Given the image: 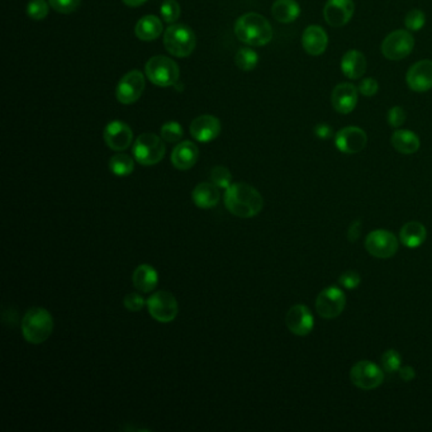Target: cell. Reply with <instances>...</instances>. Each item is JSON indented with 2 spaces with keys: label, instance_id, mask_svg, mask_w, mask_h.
<instances>
[{
  "label": "cell",
  "instance_id": "cell-1",
  "mask_svg": "<svg viewBox=\"0 0 432 432\" xmlns=\"http://www.w3.org/2000/svg\"><path fill=\"white\" fill-rule=\"evenodd\" d=\"M225 205L228 212L240 218L258 216L264 207V199L256 189L246 183H235L226 189Z\"/></svg>",
  "mask_w": 432,
  "mask_h": 432
},
{
  "label": "cell",
  "instance_id": "cell-2",
  "mask_svg": "<svg viewBox=\"0 0 432 432\" xmlns=\"http://www.w3.org/2000/svg\"><path fill=\"white\" fill-rule=\"evenodd\" d=\"M236 37L249 46L261 48L273 39V27L267 18L258 13L240 17L235 24Z\"/></svg>",
  "mask_w": 432,
  "mask_h": 432
},
{
  "label": "cell",
  "instance_id": "cell-3",
  "mask_svg": "<svg viewBox=\"0 0 432 432\" xmlns=\"http://www.w3.org/2000/svg\"><path fill=\"white\" fill-rule=\"evenodd\" d=\"M54 330V318L48 309L34 307L27 311L22 320V333L27 342L43 344Z\"/></svg>",
  "mask_w": 432,
  "mask_h": 432
},
{
  "label": "cell",
  "instance_id": "cell-4",
  "mask_svg": "<svg viewBox=\"0 0 432 432\" xmlns=\"http://www.w3.org/2000/svg\"><path fill=\"white\" fill-rule=\"evenodd\" d=\"M196 34L185 24H173L164 33L166 51L175 57H188L196 50Z\"/></svg>",
  "mask_w": 432,
  "mask_h": 432
},
{
  "label": "cell",
  "instance_id": "cell-5",
  "mask_svg": "<svg viewBox=\"0 0 432 432\" xmlns=\"http://www.w3.org/2000/svg\"><path fill=\"white\" fill-rule=\"evenodd\" d=\"M146 75L157 87L167 88L176 84L181 71L172 59L166 56H154L146 63Z\"/></svg>",
  "mask_w": 432,
  "mask_h": 432
},
{
  "label": "cell",
  "instance_id": "cell-6",
  "mask_svg": "<svg viewBox=\"0 0 432 432\" xmlns=\"http://www.w3.org/2000/svg\"><path fill=\"white\" fill-rule=\"evenodd\" d=\"M165 145L154 134H143L137 137L134 145V156L143 166L156 165L165 156Z\"/></svg>",
  "mask_w": 432,
  "mask_h": 432
},
{
  "label": "cell",
  "instance_id": "cell-7",
  "mask_svg": "<svg viewBox=\"0 0 432 432\" xmlns=\"http://www.w3.org/2000/svg\"><path fill=\"white\" fill-rule=\"evenodd\" d=\"M415 48V39L406 30L393 31L382 42V54L385 59L400 61L406 59Z\"/></svg>",
  "mask_w": 432,
  "mask_h": 432
},
{
  "label": "cell",
  "instance_id": "cell-8",
  "mask_svg": "<svg viewBox=\"0 0 432 432\" xmlns=\"http://www.w3.org/2000/svg\"><path fill=\"white\" fill-rule=\"evenodd\" d=\"M149 313L157 322H173L179 312L176 298L170 291H158L147 299Z\"/></svg>",
  "mask_w": 432,
  "mask_h": 432
},
{
  "label": "cell",
  "instance_id": "cell-9",
  "mask_svg": "<svg viewBox=\"0 0 432 432\" xmlns=\"http://www.w3.org/2000/svg\"><path fill=\"white\" fill-rule=\"evenodd\" d=\"M350 379L355 387L362 391H371L382 385L384 380V373L377 364L362 360L356 362L350 370Z\"/></svg>",
  "mask_w": 432,
  "mask_h": 432
},
{
  "label": "cell",
  "instance_id": "cell-10",
  "mask_svg": "<svg viewBox=\"0 0 432 432\" xmlns=\"http://www.w3.org/2000/svg\"><path fill=\"white\" fill-rule=\"evenodd\" d=\"M346 296L338 287L325 288L316 299V311L325 320H333L345 309Z\"/></svg>",
  "mask_w": 432,
  "mask_h": 432
},
{
  "label": "cell",
  "instance_id": "cell-11",
  "mask_svg": "<svg viewBox=\"0 0 432 432\" xmlns=\"http://www.w3.org/2000/svg\"><path fill=\"white\" fill-rule=\"evenodd\" d=\"M398 240L392 232L376 229L365 238V249L371 256L378 259H389L398 251Z\"/></svg>",
  "mask_w": 432,
  "mask_h": 432
},
{
  "label": "cell",
  "instance_id": "cell-12",
  "mask_svg": "<svg viewBox=\"0 0 432 432\" xmlns=\"http://www.w3.org/2000/svg\"><path fill=\"white\" fill-rule=\"evenodd\" d=\"M143 90H145L143 74L138 70L130 71L118 83L116 90L118 102L122 104H132L137 102L141 98Z\"/></svg>",
  "mask_w": 432,
  "mask_h": 432
},
{
  "label": "cell",
  "instance_id": "cell-13",
  "mask_svg": "<svg viewBox=\"0 0 432 432\" xmlns=\"http://www.w3.org/2000/svg\"><path fill=\"white\" fill-rule=\"evenodd\" d=\"M367 143L368 136L360 127H345L335 136V145L338 151L349 155L360 152L365 149Z\"/></svg>",
  "mask_w": 432,
  "mask_h": 432
},
{
  "label": "cell",
  "instance_id": "cell-14",
  "mask_svg": "<svg viewBox=\"0 0 432 432\" xmlns=\"http://www.w3.org/2000/svg\"><path fill=\"white\" fill-rule=\"evenodd\" d=\"M355 12L353 0H327L323 8V17L333 28L344 27L350 22Z\"/></svg>",
  "mask_w": 432,
  "mask_h": 432
},
{
  "label": "cell",
  "instance_id": "cell-15",
  "mask_svg": "<svg viewBox=\"0 0 432 432\" xmlns=\"http://www.w3.org/2000/svg\"><path fill=\"white\" fill-rule=\"evenodd\" d=\"M411 90L416 93L429 92L432 88V60H421L413 63L406 75Z\"/></svg>",
  "mask_w": 432,
  "mask_h": 432
},
{
  "label": "cell",
  "instance_id": "cell-16",
  "mask_svg": "<svg viewBox=\"0 0 432 432\" xmlns=\"http://www.w3.org/2000/svg\"><path fill=\"white\" fill-rule=\"evenodd\" d=\"M285 323L291 333L297 336H307L313 330V316L305 305L291 307L285 316Z\"/></svg>",
  "mask_w": 432,
  "mask_h": 432
},
{
  "label": "cell",
  "instance_id": "cell-17",
  "mask_svg": "<svg viewBox=\"0 0 432 432\" xmlns=\"http://www.w3.org/2000/svg\"><path fill=\"white\" fill-rule=\"evenodd\" d=\"M134 140V132L128 125L122 121H113L104 130V141L110 149L125 151Z\"/></svg>",
  "mask_w": 432,
  "mask_h": 432
},
{
  "label": "cell",
  "instance_id": "cell-18",
  "mask_svg": "<svg viewBox=\"0 0 432 432\" xmlns=\"http://www.w3.org/2000/svg\"><path fill=\"white\" fill-rule=\"evenodd\" d=\"M358 98L359 89L351 83H342L336 85L332 90L331 104L333 110L340 114H349L355 110L358 104Z\"/></svg>",
  "mask_w": 432,
  "mask_h": 432
},
{
  "label": "cell",
  "instance_id": "cell-19",
  "mask_svg": "<svg viewBox=\"0 0 432 432\" xmlns=\"http://www.w3.org/2000/svg\"><path fill=\"white\" fill-rule=\"evenodd\" d=\"M220 134V122L218 118L203 114L196 118L190 125V134L196 141L211 142Z\"/></svg>",
  "mask_w": 432,
  "mask_h": 432
},
{
  "label": "cell",
  "instance_id": "cell-20",
  "mask_svg": "<svg viewBox=\"0 0 432 432\" xmlns=\"http://www.w3.org/2000/svg\"><path fill=\"white\" fill-rule=\"evenodd\" d=\"M302 46L308 55H322L329 46V36L322 27L309 25L302 34Z\"/></svg>",
  "mask_w": 432,
  "mask_h": 432
},
{
  "label": "cell",
  "instance_id": "cell-21",
  "mask_svg": "<svg viewBox=\"0 0 432 432\" xmlns=\"http://www.w3.org/2000/svg\"><path fill=\"white\" fill-rule=\"evenodd\" d=\"M199 157V150L196 143L184 141L179 143L172 154V163L178 170H189L196 165Z\"/></svg>",
  "mask_w": 432,
  "mask_h": 432
},
{
  "label": "cell",
  "instance_id": "cell-22",
  "mask_svg": "<svg viewBox=\"0 0 432 432\" xmlns=\"http://www.w3.org/2000/svg\"><path fill=\"white\" fill-rule=\"evenodd\" d=\"M341 71L346 78L356 80L362 78L367 71V59L358 50H349L341 60Z\"/></svg>",
  "mask_w": 432,
  "mask_h": 432
},
{
  "label": "cell",
  "instance_id": "cell-23",
  "mask_svg": "<svg viewBox=\"0 0 432 432\" xmlns=\"http://www.w3.org/2000/svg\"><path fill=\"white\" fill-rule=\"evenodd\" d=\"M218 187L213 183H200L196 185L192 193L193 202L196 207L202 209H209L218 205L220 199V193Z\"/></svg>",
  "mask_w": 432,
  "mask_h": 432
},
{
  "label": "cell",
  "instance_id": "cell-24",
  "mask_svg": "<svg viewBox=\"0 0 432 432\" xmlns=\"http://www.w3.org/2000/svg\"><path fill=\"white\" fill-rule=\"evenodd\" d=\"M391 143L395 151L403 155H412L421 146L418 136L409 130H397L391 137Z\"/></svg>",
  "mask_w": 432,
  "mask_h": 432
},
{
  "label": "cell",
  "instance_id": "cell-25",
  "mask_svg": "<svg viewBox=\"0 0 432 432\" xmlns=\"http://www.w3.org/2000/svg\"><path fill=\"white\" fill-rule=\"evenodd\" d=\"M426 236H427V232L424 225L417 220H411L401 228L400 240L406 247L415 249L424 244Z\"/></svg>",
  "mask_w": 432,
  "mask_h": 432
},
{
  "label": "cell",
  "instance_id": "cell-26",
  "mask_svg": "<svg viewBox=\"0 0 432 432\" xmlns=\"http://www.w3.org/2000/svg\"><path fill=\"white\" fill-rule=\"evenodd\" d=\"M132 282H134L136 289L143 291V293H150L156 288L158 275H157L155 267L147 265V264H142L140 267H136L134 275H132Z\"/></svg>",
  "mask_w": 432,
  "mask_h": 432
},
{
  "label": "cell",
  "instance_id": "cell-27",
  "mask_svg": "<svg viewBox=\"0 0 432 432\" xmlns=\"http://www.w3.org/2000/svg\"><path fill=\"white\" fill-rule=\"evenodd\" d=\"M163 22L156 16H145L137 22L134 33L141 41H154L163 34Z\"/></svg>",
  "mask_w": 432,
  "mask_h": 432
},
{
  "label": "cell",
  "instance_id": "cell-28",
  "mask_svg": "<svg viewBox=\"0 0 432 432\" xmlns=\"http://www.w3.org/2000/svg\"><path fill=\"white\" fill-rule=\"evenodd\" d=\"M271 13L278 22L291 23L300 16V7L296 0H275Z\"/></svg>",
  "mask_w": 432,
  "mask_h": 432
},
{
  "label": "cell",
  "instance_id": "cell-29",
  "mask_svg": "<svg viewBox=\"0 0 432 432\" xmlns=\"http://www.w3.org/2000/svg\"><path fill=\"white\" fill-rule=\"evenodd\" d=\"M110 172L117 176H127L134 173V163L132 157L125 154H117L110 160Z\"/></svg>",
  "mask_w": 432,
  "mask_h": 432
},
{
  "label": "cell",
  "instance_id": "cell-30",
  "mask_svg": "<svg viewBox=\"0 0 432 432\" xmlns=\"http://www.w3.org/2000/svg\"><path fill=\"white\" fill-rule=\"evenodd\" d=\"M237 68L243 71H251L259 63V55L252 48H240L235 56Z\"/></svg>",
  "mask_w": 432,
  "mask_h": 432
},
{
  "label": "cell",
  "instance_id": "cell-31",
  "mask_svg": "<svg viewBox=\"0 0 432 432\" xmlns=\"http://www.w3.org/2000/svg\"><path fill=\"white\" fill-rule=\"evenodd\" d=\"M402 356L401 353H398L397 350L391 349V350H387L383 355H382V367L387 373L393 374L395 371H400L401 369Z\"/></svg>",
  "mask_w": 432,
  "mask_h": 432
},
{
  "label": "cell",
  "instance_id": "cell-32",
  "mask_svg": "<svg viewBox=\"0 0 432 432\" xmlns=\"http://www.w3.org/2000/svg\"><path fill=\"white\" fill-rule=\"evenodd\" d=\"M426 23V16L424 12L420 9H412L407 13V16L404 18V25L407 28V31L417 32L424 28Z\"/></svg>",
  "mask_w": 432,
  "mask_h": 432
},
{
  "label": "cell",
  "instance_id": "cell-33",
  "mask_svg": "<svg viewBox=\"0 0 432 432\" xmlns=\"http://www.w3.org/2000/svg\"><path fill=\"white\" fill-rule=\"evenodd\" d=\"M183 134H184L183 127L175 121L166 122L165 125L161 127V137L164 141L169 142V143L181 141Z\"/></svg>",
  "mask_w": 432,
  "mask_h": 432
},
{
  "label": "cell",
  "instance_id": "cell-34",
  "mask_svg": "<svg viewBox=\"0 0 432 432\" xmlns=\"http://www.w3.org/2000/svg\"><path fill=\"white\" fill-rule=\"evenodd\" d=\"M160 12L164 22L172 24L176 22L181 17V6L175 0H166L161 4Z\"/></svg>",
  "mask_w": 432,
  "mask_h": 432
},
{
  "label": "cell",
  "instance_id": "cell-35",
  "mask_svg": "<svg viewBox=\"0 0 432 432\" xmlns=\"http://www.w3.org/2000/svg\"><path fill=\"white\" fill-rule=\"evenodd\" d=\"M211 181L218 188L227 189L231 185L232 175L227 167L225 166H216L211 172Z\"/></svg>",
  "mask_w": 432,
  "mask_h": 432
},
{
  "label": "cell",
  "instance_id": "cell-36",
  "mask_svg": "<svg viewBox=\"0 0 432 432\" xmlns=\"http://www.w3.org/2000/svg\"><path fill=\"white\" fill-rule=\"evenodd\" d=\"M50 6L46 0H32L27 6V14L34 21H42L48 14Z\"/></svg>",
  "mask_w": 432,
  "mask_h": 432
},
{
  "label": "cell",
  "instance_id": "cell-37",
  "mask_svg": "<svg viewBox=\"0 0 432 432\" xmlns=\"http://www.w3.org/2000/svg\"><path fill=\"white\" fill-rule=\"evenodd\" d=\"M51 8L55 9L57 13L70 14L80 7L81 0H48Z\"/></svg>",
  "mask_w": 432,
  "mask_h": 432
},
{
  "label": "cell",
  "instance_id": "cell-38",
  "mask_svg": "<svg viewBox=\"0 0 432 432\" xmlns=\"http://www.w3.org/2000/svg\"><path fill=\"white\" fill-rule=\"evenodd\" d=\"M387 119H388L389 126L393 127V128H400L406 122V112L402 107L395 105L388 112Z\"/></svg>",
  "mask_w": 432,
  "mask_h": 432
},
{
  "label": "cell",
  "instance_id": "cell-39",
  "mask_svg": "<svg viewBox=\"0 0 432 432\" xmlns=\"http://www.w3.org/2000/svg\"><path fill=\"white\" fill-rule=\"evenodd\" d=\"M362 282L360 275L353 270H347L345 273L340 275L338 283L341 284L346 289H355Z\"/></svg>",
  "mask_w": 432,
  "mask_h": 432
},
{
  "label": "cell",
  "instance_id": "cell-40",
  "mask_svg": "<svg viewBox=\"0 0 432 432\" xmlns=\"http://www.w3.org/2000/svg\"><path fill=\"white\" fill-rule=\"evenodd\" d=\"M123 303L126 306L128 311L131 312H138L141 311L143 306H145V299L142 298V296H140L138 293H128L125 299H123Z\"/></svg>",
  "mask_w": 432,
  "mask_h": 432
},
{
  "label": "cell",
  "instance_id": "cell-41",
  "mask_svg": "<svg viewBox=\"0 0 432 432\" xmlns=\"http://www.w3.org/2000/svg\"><path fill=\"white\" fill-rule=\"evenodd\" d=\"M378 90H379V84L376 79H364L359 84V93L364 96H374L377 94Z\"/></svg>",
  "mask_w": 432,
  "mask_h": 432
},
{
  "label": "cell",
  "instance_id": "cell-42",
  "mask_svg": "<svg viewBox=\"0 0 432 432\" xmlns=\"http://www.w3.org/2000/svg\"><path fill=\"white\" fill-rule=\"evenodd\" d=\"M314 134L320 140H329L333 136V130L327 123H318L314 127Z\"/></svg>",
  "mask_w": 432,
  "mask_h": 432
},
{
  "label": "cell",
  "instance_id": "cell-43",
  "mask_svg": "<svg viewBox=\"0 0 432 432\" xmlns=\"http://www.w3.org/2000/svg\"><path fill=\"white\" fill-rule=\"evenodd\" d=\"M362 223L360 220H353L351 223V226L349 227V231H347V240L350 243H356L359 240V237L362 235Z\"/></svg>",
  "mask_w": 432,
  "mask_h": 432
},
{
  "label": "cell",
  "instance_id": "cell-44",
  "mask_svg": "<svg viewBox=\"0 0 432 432\" xmlns=\"http://www.w3.org/2000/svg\"><path fill=\"white\" fill-rule=\"evenodd\" d=\"M400 377L402 378V380H404V382H411V380H413L415 377H416V371L415 369L412 368V367H401V369H400Z\"/></svg>",
  "mask_w": 432,
  "mask_h": 432
},
{
  "label": "cell",
  "instance_id": "cell-45",
  "mask_svg": "<svg viewBox=\"0 0 432 432\" xmlns=\"http://www.w3.org/2000/svg\"><path fill=\"white\" fill-rule=\"evenodd\" d=\"M147 0H123V3L128 6V7H132V8H136V7H140L142 4H145Z\"/></svg>",
  "mask_w": 432,
  "mask_h": 432
}]
</instances>
